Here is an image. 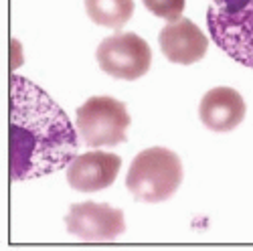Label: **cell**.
Masks as SVG:
<instances>
[{
    "label": "cell",
    "mask_w": 253,
    "mask_h": 251,
    "mask_svg": "<svg viewBox=\"0 0 253 251\" xmlns=\"http://www.w3.org/2000/svg\"><path fill=\"white\" fill-rule=\"evenodd\" d=\"M10 178L31 180L67 166L77 134L57 103L25 77L10 75Z\"/></svg>",
    "instance_id": "1"
},
{
    "label": "cell",
    "mask_w": 253,
    "mask_h": 251,
    "mask_svg": "<svg viewBox=\"0 0 253 251\" xmlns=\"http://www.w3.org/2000/svg\"><path fill=\"white\" fill-rule=\"evenodd\" d=\"M182 162L168 148L142 150L126 176V186L140 203H164L182 184Z\"/></svg>",
    "instance_id": "2"
},
{
    "label": "cell",
    "mask_w": 253,
    "mask_h": 251,
    "mask_svg": "<svg viewBox=\"0 0 253 251\" xmlns=\"http://www.w3.org/2000/svg\"><path fill=\"white\" fill-rule=\"evenodd\" d=\"M207 25L221 51L253 69V0H211Z\"/></svg>",
    "instance_id": "3"
},
{
    "label": "cell",
    "mask_w": 253,
    "mask_h": 251,
    "mask_svg": "<svg viewBox=\"0 0 253 251\" xmlns=\"http://www.w3.org/2000/svg\"><path fill=\"white\" fill-rule=\"evenodd\" d=\"M132 118L122 101L110 95H93L77 108L75 126L81 140L89 148L118 146L126 142Z\"/></svg>",
    "instance_id": "4"
},
{
    "label": "cell",
    "mask_w": 253,
    "mask_h": 251,
    "mask_svg": "<svg viewBox=\"0 0 253 251\" xmlns=\"http://www.w3.org/2000/svg\"><path fill=\"white\" fill-rule=\"evenodd\" d=\"M97 63L103 73L118 79L134 81L148 73L152 51L142 37L134 33H118L99 43Z\"/></svg>",
    "instance_id": "5"
},
{
    "label": "cell",
    "mask_w": 253,
    "mask_h": 251,
    "mask_svg": "<svg viewBox=\"0 0 253 251\" xmlns=\"http://www.w3.org/2000/svg\"><path fill=\"white\" fill-rule=\"evenodd\" d=\"M65 225L71 235L89 243L114 241L126 231L124 213L120 209L93 201L73 205L69 209Z\"/></svg>",
    "instance_id": "6"
},
{
    "label": "cell",
    "mask_w": 253,
    "mask_h": 251,
    "mask_svg": "<svg viewBox=\"0 0 253 251\" xmlns=\"http://www.w3.org/2000/svg\"><path fill=\"white\" fill-rule=\"evenodd\" d=\"M122 158L112 152H85L77 154L67 168V182L79 193H97L108 188L118 178Z\"/></svg>",
    "instance_id": "7"
},
{
    "label": "cell",
    "mask_w": 253,
    "mask_h": 251,
    "mask_svg": "<svg viewBox=\"0 0 253 251\" xmlns=\"http://www.w3.org/2000/svg\"><path fill=\"white\" fill-rule=\"evenodd\" d=\"M164 57L178 65H193L207 55L209 39L205 33L188 18L170 20L158 37Z\"/></svg>",
    "instance_id": "8"
},
{
    "label": "cell",
    "mask_w": 253,
    "mask_h": 251,
    "mask_svg": "<svg viewBox=\"0 0 253 251\" xmlns=\"http://www.w3.org/2000/svg\"><path fill=\"white\" fill-rule=\"evenodd\" d=\"M247 106L233 87L209 89L199 106L201 122L213 132H231L243 122Z\"/></svg>",
    "instance_id": "9"
},
{
    "label": "cell",
    "mask_w": 253,
    "mask_h": 251,
    "mask_svg": "<svg viewBox=\"0 0 253 251\" xmlns=\"http://www.w3.org/2000/svg\"><path fill=\"white\" fill-rule=\"evenodd\" d=\"M91 23L108 29H122L134 14V0H85Z\"/></svg>",
    "instance_id": "10"
},
{
    "label": "cell",
    "mask_w": 253,
    "mask_h": 251,
    "mask_svg": "<svg viewBox=\"0 0 253 251\" xmlns=\"http://www.w3.org/2000/svg\"><path fill=\"white\" fill-rule=\"evenodd\" d=\"M142 2L152 14L168 20V23L180 18L184 10V0H142Z\"/></svg>",
    "instance_id": "11"
}]
</instances>
